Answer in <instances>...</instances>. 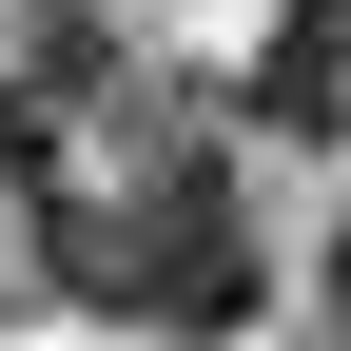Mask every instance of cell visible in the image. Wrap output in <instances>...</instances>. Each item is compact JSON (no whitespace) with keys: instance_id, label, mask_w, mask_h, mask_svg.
I'll return each instance as SVG.
<instances>
[{"instance_id":"6da1fadb","label":"cell","mask_w":351,"mask_h":351,"mask_svg":"<svg viewBox=\"0 0 351 351\" xmlns=\"http://www.w3.org/2000/svg\"><path fill=\"white\" fill-rule=\"evenodd\" d=\"M39 234H59V293H98L137 332H254V215L215 156H156L117 215H39Z\"/></svg>"},{"instance_id":"7a4b0ae2","label":"cell","mask_w":351,"mask_h":351,"mask_svg":"<svg viewBox=\"0 0 351 351\" xmlns=\"http://www.w3.org/2000/svg\"><path fill=\"white\" fill-rule=\"evenodd\" d=\"M254 117L274 137H351V0H293L254 39Z\"/></svg>"},{"instance_id":"3957f363","label":"cell","mask_w":351,"mask_h":351,"mask_svg":"<svg viewBox=\"0 0 351 351\" xmlns=\"http://www.w3.org/2000/svg\"><path fill=\"white\" fill-rule=\"evenodd\" d=\"M313 332H332V351H351V234H332V274H313Z\"/></svg>"}]
</instances>
